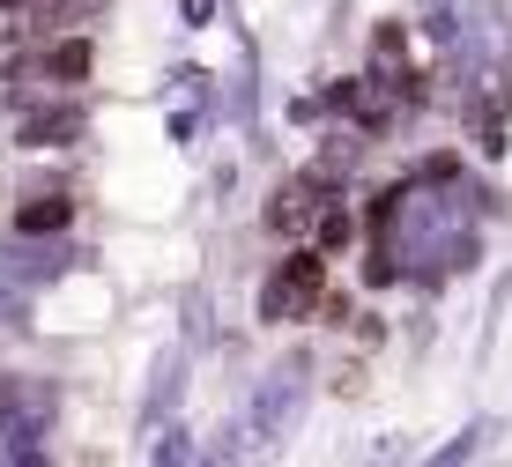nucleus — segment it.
<instances>
[{"label":"nucleus","instance_id":"nucleus-1","mask_svg":"<svg viewBox=\"0 0 512 467\" xmlns=\"http://www.w3.org/2000/svg\"><path fill=\"white\" fill-rule=\"evenodd\" d=\"M320 297H327V253L305 238L297 253H282L268 267V282H260V319H268V327H297V319L320 312Z\"/></svg>","mask_w":512,"mask_h":467},{"label":"nucleus","instance_id":"nucleus-2","mask_svg":"<svg viewBox=\"0 0 512 467\" xmlns=\"http://www.w3.org/2000/svg\"><path fill=\"white\" fill-rule=\"evenodd\" d=\"M305 393H312V356L297 349V356H282L253 393V438H282V430L297 423V408H305Z\"/></svg>","mask_w":512,"mask_h":467},{"label":"nucleus","instance_id":"nucleus-3","mask_svg":"<svg viewBox=\"0 0 512 467\" xmlns=\"http://www.w3.org/2000/svg\"><path fill=\"white\" fill-rule=\"evenodd\" d=\"M90 67H97V45L82 38V30H67V38H52L45 52H30V60H8V75H38L52 89H75V82H90Z\"/></svg>","mask_w":512,"mask_h":467},{"label":"nucleus","instance_id":"nucleus-4","mask_svg":"<svg viewBox=\"0 0 512 467\" xmlns=\"http://www.w3.org/2000/svg\"><path fill=\"white\" fill-rule=\"evenodd\" d=\"M82 134H90V112H82L75 97L38 104V112H23V119H15V149H75Z\"/></svg>","mask_w":512,"mask_h":467},{"label":"nucleus","instance_id":"nucleus-5","mask_svg":"<svg viewBox=\"0 0 512 467\" xmlns=\"http://www.w3.org/2000/svg\"><path fill=\"white\" fill-rule=\"evenodd\" d=\"M327 201H334V178H327V171H297L290 186H282L275 201H268V215H260V223L290 238V230H312V215H320Z\"/></svg>","mask_w":512,"mask_h":467},{"label":"nucleus","instance_id":"nucleus-6","mask_svg":"<svg viewBox=\"0 0 512 467\" xmlns=\"http://www.w3.org/2000/svg\"><path fill=\"white\" fill-rule=\"evenodd\" d=\"M67 223H75V193H30L15 208V238H60Z\"/></svg>","mask_w":512,"mask_h":467},{"label":"nucleus","instance_id":"nucleus-7","mask_svg":"<svg viewBox=\"0 0 512 467\" xmlns=\"http://www.w3.org/2000/svg\"><path fill=\"white\" fill-rule=\"evenodd\" d=\"M312 245H320V253L334 260V253H349V245H357V215H349L342 201H327L320 215H312V230H305Z\"/></svg>","mask_w":512,"mask_h":467},{"label":"nucleus","instance_id":"nucleus-8","mask_svg":"<svg viewBox=\"0 0 512 467\" xmlns=\"http://www.w3.org/2000/svg\"><path fill=\"white\" fill-rule=\"evenodd\" d=\"M112 0H30V15H38V30H75L90 23V15H104Z\"/></svg>","mask_w":512,"mask_h":467},{"label":"nucleus","instance_id":"nucleus-9","mask_svg":"<svg viewBox=\"0 0 512 467\" xmlns=\"http://www.w3.org/2000/svg\"><path fill=\"white\" fill-rule=\"evenodd\" d=\"M372 60L386 67V75H401V60H409V30H401V23H379V30H372Z\"/></svg>","mask_w":512,"mask_h":467},{"label":"nucleus","instance_id":"nucleus-10","mask_svg":"<svg viewBox=\"0 0 512 467\" xmlns=\"http://www.w3.org/2000/svg\"><path fill=\"white\" fill-rule=\"evenodd\" d=\"M423 38H431V45H461V23H453V0H423Z\"/></svg>","mask_w":512,"mask_h":467},{"label":"nucleus","instance_id":"nucleus-11","mask_svg":"<svg viewBox=\"0 0 512 467\" xmlns=\"http://www.w3.org/2000/svg\"><path fill=\"white\" fill-rule=\"evenodd\" d=\"M357 156H364V149H357V134H334V141H327V156H320V171H327V178H342V171H357Z\"/></svg>","mask_w":512,"mask_h":467},{"label":"nucleus","instance_id":"nucleus-12","mask_svg":"<svg viewBox=\"0 0 512 467\" xmlns=\"http://www.w3.org/2000/svg\"><path fill=\"white\" fill-rule=\"evenodd\" d=\"M483 438H490V423H468V430H461V438H453V445H446V453H438V460H468V453H475V445H483Z\"/></svg>","mask_w":512,"mask_h":467},{"label":"nucleus","instance_id":"nucleus-13","mask_svg":"<svg viewBox=\"0 0 512 467\" xmlns=\"http://www.w3.org/2000/svg\"><path fill=\"white\" fill-rule=\"evenodd\" d=\"M193 453V430H164V445H156V460H186Z\"/></svg>","mask_w":512,"mask_h":467},{"label":"nucleus","instance_id":"nucleus-14","mask_svg":"<svg viewBox=\"0 0 512 467\" xmlns=\"http://www.w3.org/2000/svg\"><path fill=\"white\" fill-rule=\"evenodd\" d=\"M179 15H186V23H193V30H201V23H208V15H216V0H179Z\"/></svg>","mask_w":512,"mask_h":467},{"label":"nucleus","instance_id":"nucleus-15","mask_svg":"<svg viewBox=\"0 0 512 467\" xmlns=\"http://www.w3.org/2000/svg\"><path fill=\"white\" fill-rule=\"evenodd\" d=\"M0 8H30V0H0Z\"/></svg>","mask_w":512,"mask_h":467}]
</instances>
